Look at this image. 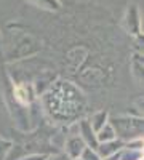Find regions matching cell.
<instances>
[{"mask_svg":"<svg viewBox=\"0 0 144 160\" xmlns=\"http://www.w3.org/2000/svg\"><path fill=\"white\" fill-rule=\"evenodd\" d=\"M138 18H139V13H138L136 5H130V8L127 11V22H128L132 31H138V28H139V19Z\"/></svg>","mask_w":144,"mask_h":160,"instance_id":"cell-1","label":"cell"},{"mask_svg":"<svg viewBox=\"0 0 144 160\" xmlns=\"http://www.w3.org/2000/svg\"><path fill=\"white\" fill-rule=\"evenodd\" d=\"M31 2L40 5L43 8H48V10H59V0H31Z\"/></svg>","mask_w":144,"mask_h":160,"instance_id":"cell-2","label":"cell"}]
</instances>
